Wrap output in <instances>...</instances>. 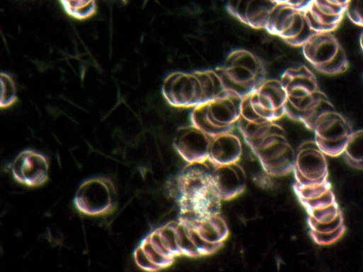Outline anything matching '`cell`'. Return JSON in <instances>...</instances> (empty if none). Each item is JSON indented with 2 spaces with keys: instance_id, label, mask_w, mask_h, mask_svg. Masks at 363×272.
I'll return each mask as SVG.
<instances>
[{
  "instance_id": "cell-1",
  "label": "cell",
  "mask_w": 363,
  "mask_h": 272,
  "mask_svg": "<svg viewBox=\"0 0 363 272\" xmlns=\"http://www.w3.org/2000/svg\"><path fill=\"white\" fill-rule=\"evenodd\" d=\"M294 191L309 215L311 234L315 243L329 246L345 232L344 218L328 181L313 186H302L296 181Z\"/></svg>"
},
{
  "instance_id": "cell-2",
  "label": "cell",
  "mask_w": 363,
  "mask_h": 272,
  "mask_svg": "<svg viewBox=\"0 0 363 272\" xmlns=\"http://www.w3.org/2000/svg\"><path fill=\"white\" fill-rule=\"evenodd\" d=\"M238 128L269 175L281 176L293 171L295 151L284 129L274 122L253 124L239 118Z\"/></svg>"
},
{
  "instance_id": "cell-3",
  "label": "cell",
  "mask_w": 363,
  "mask_h": 272,
  "mask_svg": "<svg viewBox=\"0 0 363 272\" xmlns=\"http://www.w3.org/2000/svg\"><path fill=\"white\" fill-rule=\"evenodd\" d=\"M281 83L286 96L285 114L312 130L320 115L335 110L320 89L315 75L306 66L286 70Z\"/></svg>"
},
{
  "instance_id": "cell-4",
  "label": "cell",
  "mask_w": 363,
  "mask_h": 272,
  "mask_svg": "<svg viewBox=\"0 0 363 272\" xmlns=\"http://www.w3.org/2000/svg\"><path fill=\"white\" fill-rule=\"evenodd\" d=\"M206 162L189 164L178 177L180 217L201 219L220 214L221 201Z\"/></svg>"
},
{
  "instance_id": "cell-5",
  "label": "cell",
  "mask_w": 363,
  "mask_h": 272,
  "mask_svg": "<svg viewBox=\"0 0 363 272\" xmlns=\"http://www.w3.org/2000/svg\"><path fill=\"white\" fill-rule=\"evenodd\" d=\"M162 94L174 107L196 108L226 94L216 72L206 70L169 74L162 84Z\"/></svg>"
},
{
  "instance_id": "cell-6",
  "label": "cell",
  "mask_w": 363,
  "mask_h": 272,
  "mask_svg": "<svg viewBox=\"0 0 363 272\" xmlns=\"http://www.w3.org/2000/svg\"><path fill=\"white\" fill-rule=\"evenodd\" d=\"M177 231L182 256L191 258L216 253L229 234L227 223L220 214L201 219L180 217Z\"/></svg>"
},
{
  "instance_id": "cell-7",
  "label": "cell",
  "mask_w": 363,
  "mask_h": 272,
  "mask_svg": "<svg viewBox=\"0 0 363 272\" xmlns=\"http://www.w3.org/2000/svg\"><path fill=\"white\" fill-rule=\"evenodd\" d=\"M215 72L225 94L240 99L252 94L266 81L267 77L262 60L246 50L233 51L225 64Z\"/></svg>"
},
{
  "instance_id": "cell-8",
  "label": "cell",
  "mask_w": 363,
  "mask_h": 272,
  "mask_svg": "<svg viewBox=\"0 0 363 272\" xmlns=\"http://www.w3.org/2000/svg\"><path fill=\"white\" fill-rule=\"evenodd\" d=\"M179 256L182 252L178 241L177 220L150 232L142 240L134 254L138 266L149 272L169 267Z\"/></svg>"
},
{
  "instance_id": "cell-9",
  "label": "cell",
  "mask_w": 363,
  "mask_h": 272,
  "mask_svg": "<svg viewBox=\"0 0 363 272\" xmlns=\"http://www.w3.org/2000/svg\"><path fill=\"white\" fill-rule=\"evenodd\" d=\"M286 96L281 81L266 80L252 94L242 99L240 116L246 122H275L285 115Z\"/></svg>"
},
{
  "instance_id": "cell-10",
  "label": "cell",
  "mask_w": 363,
  "mask_h": 272,
  "mask_svg": "<svg viewBox=\"0 0 363 272\" xmlns=\"http://www.w3.org/2000/svg\"><path fill=\"white\" fill-rule=\"evenodd\" d=\"M242 99L227 94L194 108L193 125L213 137L231 133L240 116Z\"/></svg>"
},
{
  "instance_id": "cell-11",
  "label": "cell",
  "mask_w": 363,
  "mask_h": 272,
  "mask_svg": "<svg viewBox=\"0 0 363 272\" xmlns=\"http://www.w3.org/2000/svg\"><path fill=\"white\" fill-rule=\"evenodd\" d=\"M302 46L306 59L323 74L338 75L349 67L345 49L330 33H314Z\"/></svg>"
},
{
  "instance_id": "cell-12",
  "label": "cell",
  "mask_w": 363,
  "mask_h": 272,
  "mask_svg": "<svg viewBox=\"0 0 363 272\" xmlns=\"http://www.w3.org/2000/svg\"><path fill=\"white\" fill-rule=\"evenodd\" d=\"M74 204L79 212L88 217H103L117 207V193L107 177H96L84 181L79 187Z\"/></svg>"
},
{
  "instance_id": "cell-13",
  "label": "cell",
  "mask_w": 363,
  "mask_h": 272,
  "mask_svg": "<svg viewBox=\"0 0 363 272\" xmlns=\"http://www.w3.org/2000/svg\"><path fill=\"white\" fill-rule=\"evenodd\" d=\"M265 28L272 35L280 37L292 46L303 45L314 34L304 12L291 6L286 0H277Z\"/></svg>"
},
{
  "instance_id": "cell-14",
  "label": "cell",
  "mask_w": 363,
  "mask_h": 272,
  "mask_svg": "<svg viewBox=\"0 0 363 272\" xmlns=\"http://www.w3.org/2000/svg\"><path fill=\"white\" fill-rule=\"evenodd\" d=\"M313 131L315 142L319 149L325 155L331 157H337L343 154L352 133L347 120L336 110L320 115L316 120Z\"/></svg>"
},
{
  "instance_id": "cell-15",
  "label": "cell",
  "mask_w": 363,
  "mask_h": 272,
  "mask_svg": "<svg viewBox=\"0 0 363 272\" xmlns=\"http://www.w3.org/2000/svg\"><path fill=\"white\" fill-rule=\"evenodd\" d=\"M293 171L296 181L302 186H313L327 181V161L315 142H306L298 147Z\"/></svg>"
},
{
  "instance_id": "cell-16",
  "label": "cell",
  "mask_w": 363,
  "mask_h": 272,
  "mask_svg": "<svg viewBox=\"0 0 363 272\" xmlns=\"http://www.w3.org/2000/svg\"><path fill=\"white\" fill-rule=\"evenodd\" d=\"M11 168L18 183L30 188L42 186L49 178V163L47 157L32 149L22 151L15 159Z\"/></svg>"
},
{
  "instance_id": "cell-17",
  "label": "cell",
  "mask_w": 363,
  "mask_h": 272,
  "mask_svg": "<svg viewBox=\"0 0 363 272\" xmlns=\"http://www.w3.org/2000/svg\"><path fill=\"white\" fill-rule=\"evenodd\" d=\"M348 0H312L305 15L315 33H329L337 29L346 11Z\"/></svg>"
},
{
  "instance_id": "cell-18",
  "label": "cell",
  "mask_w": 363,
  "mask_h": 272,
  "mask_svg": "<svg viewBox=\"0 0 363 272\" xmlns=\"http://www.w3.org/2000/svg\"><path fill=\"white\" fill-rule=\"evenodd\" d=\"M211 137L194 125L180 128L174 138L177 152L189 164L206 162Z\"/></svg>"
},
{
  "instance_id": "cell-19",
  "label": "cell",
  "mask_w": 363,
  "mask_h": 272,
  "mask_svg": "<svg viewBox=\"0 0 363 272\" xmlns=\"http://www.w3.org/2000/svg\"><path fill=\"white\" fill-rule=\"evenodd\" d=\"M277 0H231L227 11L233 16L254 28L266 27Z\"/></svg>"
},
{
  "instance_id": "cell-20",
  "label": "cell",
  "mask_w": 363,
  "mask_h": 272,
  "mask_svg": "<svg viewBox=\"0 0 363 272\" xmlns=\"http://www.w3.org/2000/svg\"><path fill=\"white\" fill-rule=\"evenodd\" d=\"M211 179L222 200L233 199L243 193L247 185L245 170L238 162L217 166Z\"/></svg>"
},
{
  "instance_id": "cell-21",
  "label": "cell",
  "mask_w": 363,
  "mask_h": 272,
  "mask_svg": "<svg viewBox=\"0 0 363 272\" xmlns=\"http://www.w3.org/2000/svg\"><path fill=\"white\" fill-rule=\"evenodd\" d=\"M242 152L240 139L231 133L223 134L211 137L208 160L217 167L238 162Z\"/></svg>"
},
{
  "instance_id": "cell-22",
  "label": "cell",
  "mask_w": 363,
  "mask_h": 272,
  "mask_svg": "<svg viewBox=\"0 0 363 272\" xmlns=\"http://www.w3.org/2000/svg\"><path fill=\"white\" fill-rule=\"evenodd\" d=\"M66 13L78 20H84L96 14L97 11L95 0H60Z\"/></svg>"
},
{
  "instance_id": "cell-23",
  "label": "cell",
  "mask_w": 363,
  "mask_h": 272,
  "mask_svg": "<svg viewBox=\"0 0 363 272\" xmlns=\"http://www.w3.org/2000/svg\"><path fill=\"white\" fill-rule=\"evenodd\" d=\"M362 130L352 133L342 154L351 166L359 169H362Z\"/></svg>"
},
{
  "instance_id": "cell-24",
  "label": "cell",
  "mask_w": 363,
  "mask_h": 272,
  "mask_svg": "<svg viewBox=\"0 0 363 272\" xmlns=\"http://www.w3.org/2000/svg\"><path fill=\"white\" fill-rule=\"evenodd\" d=\"M1 83V96H0V108L5 109L13 105L17 101L16 88L13 79L6 73L0 74Z\"/></svg>"
},
{
  "instance_id": "cell-25",
  "label": "cell",
  "mask_w": 363,
  "mask_h": 272,
  "mask_svg": "<svg viewBox=\"0 0 363 272\" xmlns=\"http://www.w3.org/2000/svg\"><path fill=\"white\" fill-rule=\"evenodd\" d=\"M346 12L353 23L359 26H363L362 1H348Z\"/></svg>"
}]
</instances>
